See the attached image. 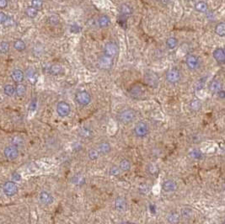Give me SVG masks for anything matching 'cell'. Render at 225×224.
<instances>
[{
    "label": "cell",
    "instance_id": "1",
    "mask_svg": "<svg viewBox=\"0 0 225 224\" xmlns=\"http://www.w3.org/2000/svg\"><path fill=\"white\" fill-rule=\"evenodd\" d=\"M135 118H136V113L131 109L125 110L118 115L119 122H122V124H125V125L131 123L135 120Z\"/></svg>",
    "mask_w": 225,
    "mask_h": 224
},
{
    "label": "cell",
    "instance_id": "2",
    "mask_svg": "<svg viewBox=\"0 0 225 224\" xmlns=\"http://www.w3.org/2000/svg\"><path fill=\"white\" fill-rule=\"evenodd\" d=\"M134 134L137 137H145L149 133V126L145 122H139L134 126Z\"/></svg>",
    "mask_w": 225,
    "mask_h": 224
},
{
    "label": "cell",
    "instance_id": "3",
    "mask_svg": "<svg viewBox=\"0 0 225 224\" xmlns=\"http://www.w3.org/2000/svg\"><path fill=\"white\" fill-rule=\"evenodd\" d=\"M75 100L82 106H86L91 102V96L86 90H81L75 94Z\"/></svg>",
    "mask_w": 225,
    "mask_h": 224
},
{
    "label": "cell",
    "instance_id": "4",
    "mask_svg": "<svg viewBox=\"0 0 225 224\" xmlns=\"http://www.w3.org/2000/svg\"><path fill=\"white\" fill-rule=\"evenodd\" d=\"M165 77H166V80L169 82V84H175L180 82L181 75H180V73L177 68L174 67V68H171V69L167 71Z\"/></svg>",
    "mask_w": 225,
    "mask_h": 224
},
{
    "label": "cell",
    "instance_id": "5",
    "mask_svg": "<svg viewBox=\"0 0 225 224\" xmlns=\"http://www.w3.org/2000/svg\"><path fill=\"white\" fill-rule=\"evenodd\" d=\"M3 191L5 196H14L18 192L17 185L14 181H7L3 185Z\"/></svg>",
    "mask_w": 225,
    "mask_h": 224
},
{
    "label": "cell",
    "instance_id": "6",
    "mask_svg": "<svg viewBox=\"0 0 225 224\" xmlns=\"http://www.w3.org/2000/svg\"><path fill=\"white\" fill-rule=\"evenodd\" d=\"M118 52V47L115 42H108L104 48V55L114 58Z\"/></svg>",
    "mask_w": 225,
    "mask_h": 224
},
{
    "label": "cell",
    "instance_id": "7",
    "mask_svg": "<svg viewBox=\"0 0 225 224\" xmlns=\"http://www.w3.org/2000/svg\"><path fill=\"white\" fill-rule=\"evenodd\" d=\"M56 112L61 117L68 116L71 112V107L66 101H60L56 105Z\"/></svg>",
    "mask_w": 225,
    "mask_h": 224
},
{
    "label": "cell",
    "instance_id": "8",
    "mask_svg": "<svg viewBox=\"0 0 225 224\" xmlns=\"http://www.w3.org/2000/svg\"><path fill=\"white\" fill-rule=\"evenodd\" d=\"M4 154L6 159H10V160H14L19 156V150L14 145L8 146L4 150Z\"/></svg>",
    "mask_w": 225,
    "mask_h": 224
},
{
    "label": "cell",
    "instance_id": "9",
    "mask_svg": "<svg viewBox=\"0 0 225 224\" xmlns=\"http://www.w3.org/2000/svg\"><path fill=\"white\" fill-rule=\"evenodd\" d=\"M112 64L113 58L109 57V56H105V55H103L99 59L98 66L99 67L100 69H102V70H108V69H110L112 67Z\"/></svg>",
    "mask_w": 225,
    "mask_h": 224
},
{
    "label": "cell",
    "instance_id": "10",
    "mask_svg": "<svg viewBox=\"0 0 225 224\" xmlns=\"http://www.w3.org/2000/svg\"><path fill=\"white\" fill-rule=\"evenodd\" d=\"M186 64L190 70H196L199 67V59L195 55L189 54L186 57Z\"/></svg>",
    "mask_w": 225,
    "mask_h": 224
},
{
    "label": "cell",
    "instance_id": "11",
    "mask_svg": "<svg viewBox=\"0 0 225 224\" xmlns=\"http://www.w3.org/2000/svg\"><path fill=\"white\" fill-rule=\"evenodd\" d=\"M144 80L147 84L151 87H156L159 83V78L157 74H155L154 73H152V72H149L144 75Z\"/></svg>",
    "mask_w": 225,
    "mask_h": 224
},
{
    "label": "cell",
    "instance_id": "12",
    "mask_svg": "<svg viewBox=\"0 0 225 224\" xmlns=\"http://www.w3.org/2000/svg\"><path fill=\"white\" fill-rule=\"evenodd\" d=\"M127 202L125 198L119 196L115 201V208L116 210L120 212H125L127 210Z\"/></svg>",
    "mask_w": 225,
    "mask_h": 224
},
{
    "label": "cell",
    "instance_id": "13",
    "mask_svg": "<svg viewBox=\"0 0 225 224\" xmlns=\"http://www.w3.org/2000/svg\"><path fill=\"white\" fill-rule=\"evenodd\" d=\"M177 188V184L173 179H167L165 180L163 185H162V189L164 192H173L176 190Z\"/></svg>",
    "mask_w": 225,
    "mask_h": 224
},
{
    "label": "cell",
    "instance_id": "14",
    "mask_svg": "<svg viewBox=\"0 0 225 224\" xmlns=\"http://www.w3.org/2000/svg\"><path fill=\"white\" fill-rule=\"evenodd\" d=\"M39 199L42 203L45 204V205H50L52 204L54 199H53V196L48 193L47 191H42L40 193V196H39Z\"/></svg>",
    "mask_w": 225,
    "mask_h": 224
},
{
    "label": "cell",
    "instance_id": "15",
    "mask_svg": "<svg viewBox=\"0 0 225 224\" xmlns=\"http://www.w3.org/2000/svg\"><path fill=\"white\" fill-rule=\"evenodd\" d=\"M213 57L215 60L220 64H224L225 63V52L224 49L222 48H217L213 51Z\"/></svg>",
    "mask_w": 225,
    "mask_h": 224
},
{
    "label": "cell",
    "instance_id": "16",
    "mask_svg": "<svg viewBox=\"0 0 225 224\" xmlns=\"http://www.w3.org/2000/svg\"><path fill=\"white\" fill-rule=\"evenodd\" d=\"M11 79H13L14 83H17V84L21 83L25 79V74H24L23 71L20 70V69L14 70L11 73Z\"/></svg>",
    "mask_w": 225,
    "mask_h": 224
},
{
    "label": "cell",
    "instance_id": "17",
    "mask_svg": "<svg viewBox=\"0 0 225 224\" xmlns=\"http://www.w3.org/2000/svg\"><path fill=\"white\" fill-rule=\"evenodd\" d=\"M166 219L169 223H178L180 222V215H179L178 212H176V211H170L169 214L167 215Z\"/></svg>",
    "mask_w": 225,
    "mask_h": 224
},
{
    "label": "cell",
    "instance_id": "18",
    "mask_svg": "<svg viewBox=\"0 0 225 224\" xmlns=\"http://www.w3.org/2000/svg\"><path fill=\"white\" fill-rule=\"evenodd\" d=\"M98 150L100 151V153L102 154H109L111 151V144L106 142V141H103L99 144V148Z\"/></svg>",
    "mask_w": 225,
    "mask_h": 224
},
{
    "label": "cell",
    "instance_id": "19",
    "mask_svg": "<svg viewBox=\"0 0 225 224\" xmlns=\"http://www.w3.org/2000/svg\"><path fill=\"white\" fill-rule=\"evenodd\" d=\"M180 217L185 220L192 219L193 217V210L190 207H183L180 210Z\"/></svg>",
    "mask_w": 225,
    "mask_h": 224
},
{
    "label": "cell",
    "instance_id": "20",
    "mask_svg": "<svg viewBox=\"0 0 225 224\" xmlns=\"http://www.w3.org/2000/svg\"><path fill=\"white\" fill-rule=\"evenodd\" d=\"M222 87L223 86L221 82L218 79H213L209 84V89L211 92H213V93H218V91L222 90Z\"/></svg>",
    "mask_w": 225,
    "mask_h": 224
},
{
    "label": "cell",
    "instance_id": "21",
    "mask_svg": "<svg viewBox=\"0 0 225 224\" xmlns=\"http://www.w3.org/2000/svg\"><path fill=\"white\" fill-rule=\"evenodd\" d=\"M130 94L133 98H139L143 94V89L139 85H133L130 89Z\"/></svg>",
    "mask_w": 225,
    "mask_h": 224
},
{
    "label": "cell",
    "instance_id": "22",
    "mask_svg": "<svg viewBox=\"0 0 225 224\" xmlns=\"http://www.w3.org/2000/svg\"><path fill=\"white\" fill-rule=\"evenodd\" d=\"M147 172L150 175L156 176L159 174V167L154 163H149V165L147 166Z\"/></svg>",
    "mask_w": 225,
    "mask_h": 224
},
{
    "label": "cell",
    "instance_id": "23",
    "mask_svg": "<svg viewBox=\"0 0 225 224\" xmlns=\"http://www.w3.org/2000/svg\"><path fill=\"white\" fill-rule=\"evenodd\" d=\"M73 183L75 185H78V186H81L85 184V178L80 174H75L74 176L73 177Z\"/></svg>",
    "mask_w": 225,
    "mask_h": 224
},
{
    "label": "cell",
    "instance_id": "24",
    "mask_svg": "<svg viewBox=\"0 0 225 224\" xmlns=\"http://www.w3.org/2000/svg\"><path fill=\"white\" fill-rule=\"evenodd\" d=\"M120 12L123 16L131 15L132 14V9L127 4H123L120 6Z\"/></svg>",
    "mask_w": 225,
    "mask_h": 224
},
{
    "label": "cell",
    "instance_id": "25",
    "mask_svg": "<svg viewBox=\"0 0 225 224\" xmlns=\"http://www.w3.org/2000/svg\"><path fill=\"white\" fill-rule=\"evenodd\" d=\"M215 32L218 36H219L221 37L225 36V23L221 22L218 24L215 28Z\"/></svg>",
    "mask_w": 225,
    "mask_h": 224
},
{
    "label": "cell",
    "instance_id": "26",
    "mask_svg": "<svg viewBox=\"0 0 225 224\" xmlns=\"http://www.w3.org/2000/svg\"><path fill=\"white\" fill-rule=\"evenodd\" d=\"M189 156L191 158H192L194 159H202L203 158V154L200 151L199 149H197V148H194V149L191 150L189 152Z\"/></svg>",
    "mask_w": 225,
    "mask_h": 224
},
{
    "label": "cell",
    "instance_id": "27",
    "mask_svg": "<svg viewBox=\"0 0 225 224\" xmlns=\"http://www.w3.org/2000/svg\"><path fill=\"white\" fill-rule=\"evenodd\" d=\"M14 47L16 51H23L25 50L26 45H25V43L22 40H16V41L14 42Z\"/></svg>",
    "mask_w": 225,
    "mask_h": 224
},
{
    "label": "cell",
    "instance_id": "28",
    "mask_svg": "<svg viewBox=\"0 0 225 224\" xmlns=\"http://www.w3.org/2000/svg\"><path fill=\"white\" fill-rule=\"evenodd\" d=\"M119 167H120L122 171H128V170H130V168H131V163H130V161L127 160V159H122V161L120 162Z\"/></svg>",
    "mask_w": 225,
    "mask_h": 224
},
{
    "label": "cell",
    "instance_id": "29",
    "mask_svg": "<svg viewBox=\"0 0 225 224\" xmlns=\"http://www.w3.org/2000/svg\"><path fill=\"white\" fill-rule=\"evenodd\" d=\"M62 67L59 64H53L50 67V73L52 75H59L62 73Z\"/></svg>",
    "mask_w": 225,
    "mask_h": 224
},
{
    "label": "cell",
    "instance_id": "30",
    "mask_svg": "<svg viewBox=\"0 0 225 224\" xmlns=\"http://www.w3.org/2000/svg\"><path fill=\"white\" fill-rule=\"evenodd\" d=\"M177 44H178V40L175 37H169L166 41V46L169 49H171V50L177 47Z\"/></svg>",
    "mask_w": 225,
    "mask_h": 224
},
{
    "label": "cell",
    "instance_id": "31",
    "mask_svg": "<svg viewBox=\"0 0 225 224\" xmlns=\"http://www.w3.org/2000/svg\"><path fill=\"white\" fill-rule=\"evenodd\" d=\"M195 9L198 12H202V13H205L207 11V4L205 2H198L195 4Z\"/></svg>",
    "mask_w": 225,
    "mask_h": 224
},
{
    "label": "cell",
    "instance_id": "32",
    "mask_svg": "<svg viewBox=\"0 0 225 224\" xmlns=\"http://www.w3.org/2000/svg\"><path fill=\"white\" fill-rule=\"evenodd\" d=\"M15 93L17 94V96L19 97H23L24 95L26 93V88L24 84H18L15 88Z\"/></svg>",
    "mask_w": 225,
    "mask_h": 224
},
{
    "label": "cell",
    "instance_id": "33",
    "mask_svg": "<svg viewBox=\"0 0 225 224\" xmlns=\"http://www.w3.org/2000/svg\"><path fill=\"white\" fill-rule=\"evenodd\" d=\"M98 24L100 27H107L110 24V19L106 15H102L99 18Z\"/></svg>",
    "mask_w": 225,
    "mask_h": 224
},
{
    "label": "cell",
    "instance_id": "34",
    "mask_svg": "<svg viewBox=\"0 0 225 224\" xmlns=\"http://www.w3.org/2000/svg\"><path fill=\"white\" fill-rule=\"evenodd\" d=\"M190 108L193 111H199L200 109L202 108V103L198 99H194L190 104Z\"/></svg>",
    "mask_w": 225,
    "mask_h": 224
},
{
    "label": "cell",
    "instance_id": "35",
    "mask_svg": "<svg viewBox=\"0 0 225 224\" xmlns=\"http://www.w3.org/2000/svg\"><path fill=\"white\" fill-rule=\"evenodd\" d=\"M100 151L96 148H91L89 149V153H88V156L90 160H96L98 159L100 156Z\"/></svg>",
    "mask_w": 225,
    "mask_h": 224
},
{
    "label": "cell",
    "instance_id": "36",
    "mask_svg": "<svg viewBox=\"0 0 225 224\" xmlns=\"http://www.w3.org/2000/svg\"><path fill=\"white\" fill-rule=\"evenodd\" d=\"M4 92L5 95L11 97V96H13L14 94V93H15V89H14L12 85L7 84V85H5L4 88Z\"/></svg>",
    "mask_w": 225,
    "mask_h": 224
},
{
    "label": "cell",
    "instance_id": "37",
    "mask_svg": "<svg viewBox=\"0 0 225 224\" xmlns=\"http://www.w3.org/2000/svg\"><path fill=\"white\" fill-rule=\"evenodd\" d=\"M10 51V44L7 42H0V53L5 54Z\"/></svg>",
    "mask_w": 225,
    "mask_h": 224
},
{
    "label": "cell",
    "instance_id": "38",
    "mask_svg": "<svg viewBox=\"0 0 225 224\" xmlns=\"http://www.w3.org/2000/svg\"><path fill=\"white\" fill-rule=\"evenodd\" d=\"M25 13L27 14V16L30 17V18H35L36 16V14H37V10L31 6V7H29V8L26 9Z\"/></svg>",
    "mask_w": 225,
    "mask_h": 224
},
{
    "label": "cell",
    "instance_id": "39",
    "mask_svg": "<svg viewBox=\"0 0 225 224\" xmlns=\"http://www.w3.org/2000/svg\"><path fill=\"white\" fill-rule=\"evenodd\" d=\"M48 22H49L50 24H52V25H56V24H58L59 22H60V19H59L58 15L53 14V15H51V16L49 17Z\"/></svg>",
    "mask_w": 225,
    "mask_h": 224
},
{
    "label": "cell",
    "instance_id": "40",
    "mask_svg": "<svg viewBox=\"0 0 225 224\" xmlns=\"http://www.w3.org/2000/svg\"><path fill=\"white\" fill-rule=\"evenodd\" d=\"M121 168L120 167H117V166H112L111 168H110V174L112 175V176H117L121 174Z\"/></svg>",
    "mask_w": 225,
    "mask_h": 224
},
{
    "label": "cell",
    "instance_id": "41",
    "mask_svg": "<svg viewBox=\"0 0 225 224\" xmlns=\"http://www.w3.org/2000/svg\"><path fill=\"white\" fill-rule=\"evenodd\" d=\"M80 134L85 138H90V136H92V131H90L87 127H84L80 131Z\"/></svg>",
    "mask_w": 225,
    "mask_h": 224
},
{
    "label": "cell",
    "instance_id": "42",
    "mask_svg": "<svg viewBox=\"0 0 225 224\" xmlns=\"http://www.w3.org/2000/svg\"><path fill=\"white\" fill-rule=\"evenodd\" d=\"M43 1L42 0H32L31 1V6L34 7L36 10H40L42 7Z\"/></svg>",
    "mask_w": 225,
    "mask_h": 224
},
{
    "label": "cell",
    "instance_id": "43",
    "mask_svg": "<svg viewBox=\"0 0 225 224\" xmlns=\"http://www.w3.org/2000/svg\"><path fill=\"white\" fill-rule=\"evenodd\" d=\"M9 17L4 13V12H0V24H4L5 22L8 20Z\"/></svg>",
    "mask_w": 225,
    "mask_h": 224
},
{
    "label": "cell",
    "instance_id": "44",
    "mask_svg": "<svg viewBox=\"0 0 225 224\" xmlns=\"http://www.w3.org/2000/svg\"><path fill=\"white\" fill-rule=\"evenodd\" d=\"M141 186L143 187V189L139 187V192L140 193H143V194H146V193H148V191H149V188L148 186L146 185V184H142L141 185Z\"/></svg>",
    "mask_w": 225,
    "mask_h": 224
},
{
    "label": "cell",
    "instance_id": "45",
    "mask_svg": "<svg viewBox=\"0 0 225 224\" xmlns=\"http://www.w3.org/2000/svg\"><path fill=\"white\" fill-rule=\"evenodd\" d=\"M12 178H13V179L15 180V181H19V180L21 179V176H20V174L17 173V172H14V173L12 174Z\"/></svg>",
    "mask_w": 225,
    "mask_h": 224
},
{
    "label": "cell",
    "instance_id": "46",
    "mask_svg": "<svg viewBox=\"0 0 225 224\" xmlns=\"http://www.w3.org/2000/svg\"><path fill=\"white\" fill-rule=\"evenodd\" d=\"M8 4V1L7 0H0V8L4 9Z\"/></svg>",
    "mask_w": 225,
    "mask_h": 224
},
{
    "label": "cell",
    "instance_id": "47",
    "mask_svg": "<svg viewBox=\"0 0 225 224\" xmlns=\"http://www.w3.org/2000/svg\"><path fill=\"white\" fill-rule=\"evenodd\" d=\"M218 95L219 96V98L223 99H225V91L224 90H220L218 92Z\"/></svg>",
    "mask_w": 225,
    "mask_h": 224
},
{
    "label": "cell",
    "instance_id": "48",
    "mask_svg": "<svg viewBox=\"0 0 225 224\" xmlns=\"http://www.w3.org/2000/svg\"><path fill=\"white\" fill-rule=\"evenodd\" d=\"M71 30H72L73 32H79V27L78 25H73V26H72V28H71Z\"/></svg>",
    "mask_w": 225,
    "mask_h": 224
},
{
    "label": "cell",
    "instance_id": "49",
    "mask_svg": "<svg viewBox=\"0 0 225 224\" xmlns=\"http://www.w3.org/2000/svg\"><path fill=\"white\" fill-rule=\"evenodd\" d=\"M187 1H192V0H187Z\"/></svg>",
    "mask_w": 225,
    "mask_h": 224
},
{
    "label": "cell",
    "instance_id": "50",
    "mask_svg": "<svg viewBox=\"0 0 225 224\" xmlns=\"http://www.w3.org/2000/svg\"><path fill=\"white\" fill-rule=\"evenodd\" d=\"M224 52H225V48H224Z\"/></svg>",
    "mask_w": 225,
    "mask_h": 224
}]
</instances>
